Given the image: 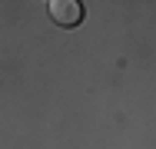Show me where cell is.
Listing matches in <instances>:
<instances>
[{"instance_id":"cell-1","label":"cell","mask_w":156,"mask_h":149,"mask_svg":"<svg viewBox=\"0 0 156 149\" xmlns=\"http://www.w3.org/2000/svg\"><path fill=\"white\" fill-rule=\"evenodd\" d=\"M47 10H50V20L57 27H76L83 20V3L80 0H50Z\"/></svg>"}]
</instances>
